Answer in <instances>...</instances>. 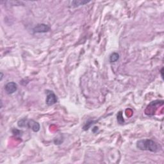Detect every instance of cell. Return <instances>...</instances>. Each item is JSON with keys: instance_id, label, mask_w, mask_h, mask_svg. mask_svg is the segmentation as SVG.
Masks as SVG:
<instances>
[{"instance_id": "obj_1", "label": "cell", "mask_w": 164, "mask_h": 164, "mask_svg": "<svg viewBox=\"0 0 164 164\" xmlns=\"http://www.w3.org/2000/svg\"><path fill=\"white\" fill-rule=\"evenodd\" d=\"M136 147L142 151H147L152 153H157L162 150V146L151 139H142L136 142Z\"/></svg>"}, {"instance_id": "obj_2", "label": "cell", "mask_w": 164, "mask_h": 164, "mask_svg": "<svg viewBox=\"0 0 164 164\" xmlns=\"http://www.w3.org/2000/svg\"><path fill=\"white\" fill-rule=\"evenodd\" d=\"M17 126L20 128H28L32 130L34 132H38L40 130V124L38 122L33 119H28L26 118L19 120L17 123Z\"/></svg>"}, {"instance_id": "obj_3", "label": "cell", "mask_w": 164, "mask_h": 164, "mask_svg": "<svg viewBox=\"0 0 164 164\" xmlns=\"http://www.w3.org/2000/svg\"><path fill=\"white\" fill-rule=\"evenodd\" d=\"M47 97L46 99V103L48 106H52V105L56 104L58 102L57 96L55 95L53 91L47 90L46 91Z\"/></svg>"}, {"instance_id": "obj_4", "label": "cell", "mask_w": 164, "mask_h": 164, "mask_svg": "<svg viewBox=\"0 0 164 164\" xmlns=\"http://www.w3.org/2000/svg\"><path fill=\"white\" fill-rule=\"evenodd\" d=\"M50 27L46 24H38L33 28L34 33H44L49 32Z\"/></svg>"}, {"instance_id": "obj_5", "label": "cell", "mask_w": 164, "mask_h": 164, "mask_svg": "<svg viewBox=\"0 0 164 164\" xmlns=\"http://www.w3.org/2000/svg\"><path fill=\"white\" fill-rule=\"evenodd\" d=\"M5 90L8 94H12L17 91V85L15 82L14 81L9 82V83H7L5 85Z\"/></svg>"}, {"instance_id": "obj_6", "label": "cell", "mask_w": 164, "mask_h": 164, "mask_svg": "<svg viewBox=\"0 0 164 164\" xmlns=\"http://www.w3.org/2000/svg\"><path fill=\"white\" fill-rule=\"evenodd\" d=\"M163 104V101H159V100H157L153 101V102H151L149 107H147V108L146 109H149V111L148 112H146V114L147 115H153V112H152V110H153V109L156 106H161V105Z\"/></svg>"}, {"instance_id": "obj_7", "label": "cell", "mask_w": 164, "mask_h": 164, "mask_svg": "<svg viewBox=\"0 0 164 164\" xmlns=\"http://www.w3.org/2000/svg\"><path fill=\"white\" fill-rule=\"evenodd\" d=\"M91 2V1H85V0H75L71 2V7L73 8L78 7L81 5H85L86 4H88Z\"/></svg>"}, {"instance_id": "obj_8", "label": "cell", "mask_w": 164, "mask_h": 164, "mask_svg": "<svg viewBox=\"0 0 164 164\" xmlns=\"http://www.w3.org/2000/svg\"><path fill=\"white\" fill-rule=\"evenodd\" d=\"M119 59V54L118 53H113L110 56V62L111 63L116 62Z\"/></svg>"}, {"instance_id": "obj_9", "label": "cell", "mask_w": 164, "mask_h": 164, "mask_svg": "<svg viewBox=\"0 0 164 164\" xmlns=\"http://www.w3.org/2000/svg\"><path fill=\"white\" fill-rule=\"evenodd\" d=\"M117 119H118V122L119 124H123L124 123V119L123 118V112L121 111H120L118 116H117Z\"/></svg>"}, {"instance_id": "obj_10", "label": "cell", "mask_w": 164, "mask_h": 164, "mask_svg": "<svg viewBox=\"0 0 164 164\" xmlns=\"http://www.w3.org/2000/svg\"><path fill=\"white\" fill-rule=\"evenodd\" d=\"M97 121H94V120H91V121H88L87 123H86L85 125H84V126L83 128V130L86 131V130H88L89 128L91 127L92 124H95V123H96Z\"/></svg>"}, {"instance_id": "obj_11", "label": "cell", "mask_w": 164, "mask_h": 164, "mask_svg": "<svg viewBox=\"0 0 164 164\" xmlns=\"http://www.w3.org/2000/svg\"><path fill=\"white\" fill-rule=\"evenodd\" d=\"M3 74L2 72H1V78H0V80L2 81L3 80Z\"/></svg>"}, {"instance_id": "obj_12", "label": "cell", "mask_w": 164, "mask_h": 164, "mask_svg": "<svg viewBox=\"0 0 164 164\" xmlns=\"http://www.w3.org/2000/svg\"><path fill=\"white\" fill-rule=\"evenodd\" d=\"M163 68H162V69H161V71H160L161 76H162V78H163Z\"/></svg>"}]
</instances>
